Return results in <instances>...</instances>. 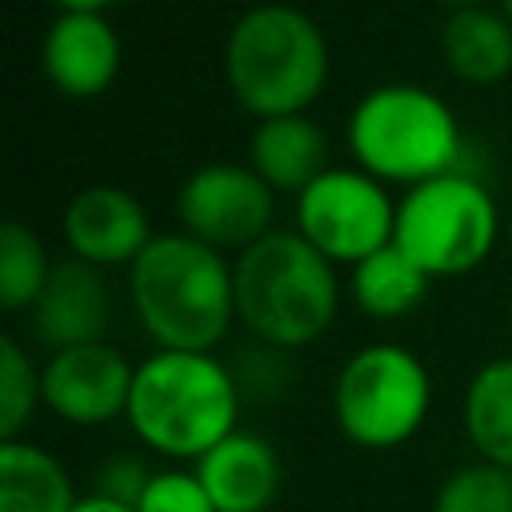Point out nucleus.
<instances>
[{"mask_svg":"<svg viewBox=\"0 0 512 512\" xmlns=\"http://www.w3.org/2000/svg\"><path fill=\"white\" fill-rule=\"evenodd\" d=\"M508 320H512V300H508Z\"/></svg>","mask_w":512,"mask_h":512,"instance_id":"nucleus-30","label":"nucleus"},{"mask_svg":"<svg viewBox=\"0 0 512 512\" xmlns=\"http://www.w3.org/2000/svg\"><path fill=\"white\" fill-rule=\"evenodd\" d=\"M136 512H220L200 484L196 468H160L152 472L144 496L136 500Z\"/></svg>","mask_w":512,"mask_h":512,"instance_id":"nucleus-23","label":"nucleus"},{"mask_svg":"<svg viewBox=\"0 0 512 512\" xmlns=\"http://www.w3.org/2000/svg\"><path fill=\"white\" fill-rule=\"evenodd\" d=\"M72 512H136V508L116 504V500H108V496H100V492H88V496H80V504H76Z\"/></svg>","mask_w":512,"mask_h":512,"instance_id":"nucleus-25","label":"nucleus"},{"mask_svg":"<svg viewBox=\"0 0 512 512\" xmlns=\"http://www.w3.org/2000/svg\"><path fill=\"white\" fill-rule=\"evenodd\" d=\"M440 56L468 84H496L512 72V20L500 8H452L440 24Z\"/></svg>","mask_w":512,"mask_h":512,"instance_id":"nucleus-16","label":"nucleus"},{"mask_svg":"<svg viewBox=\"0 0 512 512\" xmlns=\"http://www.w3.org/2000/svg\"><path fill=\"white\" fill-rule=\"evenodd\" d=\"M60 12H108L120 0H52Z\"/></svg>","mask_w":512,"mask_h":512,"instance_id":"nucleus-26","label":"nucleus"},{"mask_svg":"<svg viewBox=\"0 0 512 512\" xmlns=\"http://www.w3.org/2000/svg\"><path fill=\"white\" fill-rule=\"evenodd\" d=\"M432 412V376L424 360L392 340L356 348L332 380V420L364 452L408 444Z\"/></svg>","mask_w":512,"mask_h":512,"instance_id":"nucleus-6","label":"nucleus"},{"mask_svg":"<svg viewBox=\"0 0 512 512\" xmlns=\"http://www.w3.org/2000/svg\"><path fill=\"white\" fill-rule=\"evenodd\" d=\"M64 240L92 268H132L152 244L144 204L120 184H88L64 208Z\"/></svg>","mask_w":512,"mask_h":512,"instance_id":"nucleus-11","label":"nucleus"},{"mask_svg":"<svg viewBox=\"0 0 512 512\" xmlns=\"http://www.w3.org/2000/svg\"><path fill=\"white\" fill-rule=\"evenodd\" d=\"M148 480H152V468L140 456H112L100 468V476H96V492L108 496V500H116V504L136 508V500L144 496Z\"/></svg>","mask_w":512,"mask_h":512,"instance_id":"nucleus-24","label":"nucleus"},{"mask_svg":"<svg viewBox=\"0 0 512 512\" xmlns=\"http://www.w3.org/2000/svg\"><path fill=\"white\" fill-rule=\"evenodd\" d=\"M428 284L432 280L396 244L352 264V300L372 320H400L416 312L428 296Z\"/></svg>","mask_w":512,"mask_h":512,"instance_id":"nucleus-19","label":"nucleus"},{"mask_svg":"<svg viewBox=\"0 0 512 512\" xmlns=\"http://www.w3.org/2000/svg\"><path fill=\"white\" fill-rule=\"evenodd\" d=\"M44 404L40 368L20 348V340H0V440H20L32 412Z\"/></svg>","mask_w":512,"mask_h":512,"instance_id":"nucleus-21","label":"nucleus"},{"mask_svg":"<svg viewBox=\"0 0 512 512\" xmlns=\"http://www.w3.org/2000/svg\"><path fill=\"white\" fill-rule=\"evenodd\" d=\"M296 232L332 264H360L392 244L396 204L360 168H328L296 196Z\"/></svg>","mask_w":512,"mask_h":512,"instance_id":"nucleus-8","label":"nucleus"},{"mask_svg":"<svg viewBox=\"0 0 512 512\" xmlns=\"http://www.w3.org/2000/svg\"><path fill=\"white\" fill-rule=\"evenodd\" d=\"M132 376L136 364H128V356L108 340L48 352V360L40 364L44 408L76 428L112 424L116 416L128 412Z\"/></svg>","mask_w":512,"mask_h":512,"instance_id":"nucleus-10","label":"nucleus"},{"mask_svg":"<svg viewBox=\"0 0 512 512\" xmlns=\"http://www.w3.org/2000/svg\"><path fill=\"white\" fill-rule=\"evenodd\" d=\"M128 300L156 348L216 352L236 324L232 260L188 232H160L128 268Z\"/></svg>","mask_w":512,"mask_h":512,"instance_id":"nucleus-1","label":"nucleus"},{"mask_svg":"<svg viewBox=\"0 0 512 512\" xmlns=\"http://www.w3.org/2000/svg\"><path fill=\"white\" fill-rule=\"evenodd\" d=\"M276 192L248 168L212 160L192 168L176 192V220L180 232L216 248V252H244L260 236L272 232Z\"/></svg>","mask_w":512,"mask_h":512,"instance_id":"nucleus-9","label":"nucleus"},{"mask_svg":"<svg viewBox=\"0 0 512 512\" xmlns=\"http://www.w3.org/2000/svg\"><path fill=\"white\" fill-rule=\"evenodd\" d=\"M348 148L360 172L380 184H424L460 164L456 112L420 84L368 88L348 112Z\"/></svg>","mask_w":512,"mask_h":512,"instance_id":"nucleus-5","label":"nucleus"},{"mask_svg":"<svg viewBox=\"0 0 512 512\" xmlns=\"http://www.w3.org/2000/svg\"><path fill=\"white\" fill-rule=\"evenodd\" d=\"M500 236L492 192L468 172H444L396 200L392 244L428 276H464L488 260Z\"/></svg>","mask_w":512,"mask_h":512,"instance_id":"nucleus-7","label":"nucleus"},{"mask_svg":"<svg viewBox=\"0 0 512 512\" xmlns=\"http://www.w3.org/2000/svg\"><path fill=\"white\" fill-rule=\"evenodd\" d=\"M432 512H512V472L496 464H460L432 496Z\"/></svg>","mask_w":512,"mask_h":512,"instance_id":"nucleus-22","label":"nucleus"},{"mask_svg":"<svg viewBox=\"0 0 512 512\" xmlns=\"http://www.w3.org/2000/svg\"><path fill=\"white\" fill-rule=\"evenodd\" d=\"M120 36L104 12H60L40 48L48 84L68 100H96L120 76Z\"/></svg>","mask_w":512,"mask_h":512,"instance_id":"nucleus-12","label":"nucleus"},{"mask_svg":"<svg viewBox=\"0 0 512 512\" xmlns=\"http://www.w3.org/2000/svg\"><path fill=\"white\" fill-rule=\"evenodd\" d=\"M500 12H504V16L512 20V0H500Z\"/></svg>","mask_w":512,"mask_h":512,"instance_id":"nucleus-28","label":"nucleus"},{"mask_svg":"<svg viewBox=\"0 0 512 512\" xmlns=\"http://www.w3.org/2000/svg\"><path fill=\"white\" fill-rule=\"evenodd\" d=\"M108 316H112V304H108L100 268H92L76 256L52 268L40 300L32 304V328H36L40 344H48L52 352L104 340Z\"/></svg>","mask_w":512,"mask_h":512,"instance_id":"nucleus-14","label":"nucleus"},{"mask_svg":"<svg viewBox=\"0 0 512 512\" xmlns=\"http://www.w3.org/2000/svg\"><path fill=\"white\" fill-rule=\"evenodd\" d=\"M508 244H512V216H508Z\"/></svg>","mask_w":512,"mask_h":512,"instance_id":"nucleus-29","label":"nucleus"},{"mask_svg":"<svg viewBox=\"0 0 512 512\" xmlns=\"http://www.w3.org/2000/svg\"><path fill=\"white\" fill-rule=\"evenodd\" d=\"M444 4H448V12H452V8H476V4H484V0H444Z\"/></svg>","mask_w":512,"mask_h":512,"instance_id":"nucleus-27","label":"nucleus"},{"mask_svg":"<svg viewBox=\"0 0 512 512\" xmlns=\"http://www.w3.org/2000/svg\"><path fill=\"white\" fill-rule=\"evenodd\" d=\"M192 468L220 512H268L284 488L280 452L248 428H236Z\"/></svg>","mask_w":512,"mask_h":512,"instance_id":"nucleus-13","label":"nucleus"},{"mask_svg":"<svg viewBox=\"0 0 512 512\" xmlns=\"http://www.w3.org/2000/svg\"><path fill=\"white\" fill-rule=\"evenodd\" d=\"M328 40L292 4H252L224 36V80L236 104L256 116H300L328 84Z\"/></svg>","mask_w":512,"mask_h":512,"instance_id":"nucleus-4","label":"nucleus"},{"mask_svg":"<svg viewBox=\"0 0 512 512\" xmlns=\"http://www.w3.org/2000/svg\"><path fill=\"white\" fill-rule=\"evenodd\" d=\"M236 320L276 352L308 348L340 312L336 264L324 260L300 232L272 228L232 260Z\"/></svg>","mask_w":512,"mask_h":512,"instance_id":"nucleus-3","label":"nucleus"},{"mask_svg":"<svg viewBox=\"0 0 512 512\" xmlns=\"http://www.w3.org/2000/svg\"><path fill=\"white\" fill-rule=\"evenodd\" d=\"M52 260L44 252V240L20 224V220H4L0 224V304L8 312L32 308L52 276Z\"/></svg>","mask_w":512,"mask_h":512,"instance_id":"nucleus-20","label":"nucleus"},{"mask_svg":"<svg viewBox=\"0 0 512 512\" xmlns=\"http://www.w3.org/2000/svg\"><path fill=\"white\" fill-rule=\"evenodd\" d=\"M124 420L148 452L196 464L236 432L240 384L216 352L156 348L136 364Z\"/></svg>","mask_w":512,"mask_h":512,"instance_id":"nucleus-2","label":"nucleus"},{"mask_svg":"<svg viewBox=\"0 0 512 512\" xmlns=\"http://www.w3.org/2000/svg\"><path fill=\"white\" fill-rule=\"evenodd\" d=\"M460 424L476 460L512 472V356H496L468 376Z\"/></svg>","mask_w":512,"mask_h":512,"instance_id":"nucleus-17","label":"nucleus"},{"mask_svg":"<svg viewBox=\"0 0 512 512\" xmlns=\"http://www.w3.org/2000/svg\"><path fill=\"white\" fill-rule=\"evenodd\" d=\"M80 504L60 456L32 440H0V512H72Z\"/></svg>","mask_w":512,"mask_h":512,"instance_id":"nucleus-18","label":"nucleus"},{"mask_svg":"<svg viewBox=\"0 0 512 512\" xmlns=\"http://www.w3.org/2000/svg\"><path fill=\"white\" fill-rule=\"evenodd\" d=\"M244 164L272 192L300 196L320 172H328V136L308 112L256 120V128L248 136V160Z\"/></svg>","mask_w":512,"mask_h":512,"instance_id":"nucleus-15","label":"nucleus"}]
</instances>
